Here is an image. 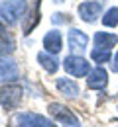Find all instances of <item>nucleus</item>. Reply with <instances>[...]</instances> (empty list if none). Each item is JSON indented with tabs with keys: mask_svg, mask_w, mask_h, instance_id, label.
Masks as SVG:
<instances>
[{
	"mask_svg": "<svg viewBox=\"0 0 118 127\" xmlns=\"http://www.w3.org/2000/svg\"><path fill=\"white\" fill-rule=\"evenodd\" d=\"M18 127H55L39 113H20L18 115Z\"/></svg>",
	"mask_w": 118,
	"mask_h": 127,
	"instance_id": "obj_5",
	"label": "nucleus"
},
{
	"mask_svg": "<svg viewBox=\"0 0 118 127\" xmlns=\"http://www.w3.org/2000/svg\"><path fill=\"white\" fill-rule=\"evenodd\" d=\"M47 111L51 113V117H55L59 123H63V127H81L79 119L73 115V111L65 106H61V104H49Z\"/></svg>",
	"mask_w": 118,
	"mask_h": 127,
	"instance_id": "obj_4",
	"label": "nucleus"
},
{
	"mask_svg": "<svg viewBox=\"0 0 118 127\" xmlns=\"http://www.w3.org/2000/svg\"><path fill=\"white\" fill-rule=\"evenodd\" d=\"M12 51H14V43L6 32V28L0 26V55H10Z\"/></svg>",
	"mask_w": 118,
	"mask_h": 127,
	"instance_id": "obj_14",
	"label": "nucleus"
},
{
	"mask_svg": "<svg viewBox=\"0 0 118 127\" xmlns=\"http://www.w3.org/2000/svg\"><path fill=\"white\" fill-rule=\"evenodd\" d=\"M112 70L118 72V53H116V57H114V61H112Z\"/></svg>",
	"mask_w": 118,
	"mask_h": 127,
	"instance_id": "obj_17",
	"label": "nucleus"
},
{
	"mask_svg": "<svg viewBox=\"0 0 118 127\" xmlns=\"http://www.w3.org/2000/svg\"><path fill=\"white\" fill-rule=\"evenodd\" d=\"M102 24H104L106 28H114V26H118V8L106 10V14L102 16Z\"/></svg>",
	"mask_w": 118,
	"mask_h": 127,
	"instance_id": "obj_16",
	"label": "nucleus"
},
{
	"mask_svg": "<svg viewBox=\"0 0 118 127\" xmlns=\"http://www.w3.org/2000/svg\"><path fill=\"white\" fill-rule=\"evenodd\" d=\"M101 10H102V4L101 2H83L79 6V18L83 22H95L97 18L101 16Z\"/></svg>",
	"mask_w": 118,
	"mask_h": 127,
	"instance_id": "obj_6",
	"label": "nucleus"
},
{
	"mask_svg": "<svg viewBox=\"0 0 118 127\" xmlns=\"http://www.w3.org/2000/svg\"><path fill=\"white\" fill-rule=\"evenodd\" d=\"M43 45H45V51H47V53H51V55L59 53V51H61V47H63L61 32H57V30L47 32V33H45V37H43Z\"/></svg>",
	"mask_w": 118,
	"mask_h": 127,
	"instance_id": "obj_8",
	"label": "nucleus"
},
{
	"mask_svg": "<svg viewBox=\"0 0 118 127\" xmlns=\"http://www.w3.org/2000/svg\"><path fill=\"white\" fill-rule=\"evenodd\" d=\"M26 10H28L26 0H6L0 4V20L4 24L12 26L26 14Z\"/></svg>",
	"mask_w": 118,
	"mask_h": 127,
	"instance_id": "obj_1",
	"label": "nucleus"
},
{
	"mask_svg": "<svg viewBox=\"0 0 118 127\" xmlns=\"http://www.w3.org/2000/svg\"><path fill=\"white\" fill-rule=\"evenodd\" d=\"M91 59L95 63H108L110 61V49H99L95 47L93 53H91Z\"/></svg>",
	"mask_w": 118,
	"mask_h": 127,
	"instance_id": "obj_15",
	"label": "nucleus"
},
{
	"mask_svg": "<svg viewBox=\"0 0 118 127\" xmlns=\"http://www.w3.org/2000/svg\"><path fill=\"white\" fill-rule=\"evenodd\" d=\"M87 84H89L91 90H102V88L108 84V72H106L104 68H101V66H97L95 70L89 72Z\"/></svg>",
	"mask_w": 118,
	"mask_h": 127,
	"instance_id": "obj_7",
	"label": "nucleus"
},
{
	"mask_svg": "<svg viewBox=\"0 0 118 127\" xmlns=\"http://www.w3.org/2000/svg\"><path fill=\"white\" fill-rule=\"evenodd\" d=\"M118 43V37L114 33H108V32H99L95 33V47L99 49H110Z\"/></svg>",
	"mask_w": 118,
	"mask_h": 127,
	"instance_id": "obj_11",
	"label": "nucleus"
},
{
	"mask_svg": "<svg viewBox=\"0 0 118 127\" xmlns=\"http://www.w3.org/2000/svg\"><path fill=\"white\" fill-rule=\"evenodd\" d=\"M22 100V88L18 84H4L0 86V106L4 110H14Z\"/></svg>",
	"mask_w": 118,
	"mask_h": 127,
	"instance_id": "obj_2",
	"label": "nucleus"
},
{
	"mask_svg": "<svg viewBox=\"0 0 118 127\" xmlns=\"http://www.w3.org/2000/svg\"><path fill=\"white\" fill-rule=\"evenodd\" d=\"M63 66L71 76L75 78H81V76H87L91 72V64L87 63V59L79 57V55H69L63 59Z\"/></svg>",
	"mask_w": 118,
	"mask_h": 127,
	"instance_id": "obj_3",
	"label": "nucleus"
},
{
	"mask_svg": "<svg viewBox=\"0 0 118 127\" xmlns=\"http://www.w3.org/2000/svg\"><path fill=\"white\" fill-rule=\"evenodd\" d=\"M37 61H39V64H41V66H43V68H45L49 74H53V72L59 68L57 59H55L51 53H47V51H45V53H39V55H37Z\"/></svg>",
	"mask_w": 118,
	"mask_h": 127,
	"instance_id": "obj_13",
	"label": "nucleus"
},
{
	"mask_svg": "<svg viewBox=\"0 0 118 127\" xmlns=\"http://www.w3.org/2000/svg\"><path fill=\"white\" fill-rule=\"evenodd\" d=\"M67 41H69V49L71 51H83L85 47H87V43H89V37H87V33L81 32V30H71L67 35Z\"/></svg>",
	"mask_w": 118,
	"mask_h": 127,
	"instance_id": "obj_9",
	"label": "nucleus"
},
{
	"mask_svg": "<svg viewBox=\"0 0 118 127\" xmlns=\"http://www.w3.org/2000/svg\"><path fill=\"white\" fill-rule=\"evenodd\" d=\"M55 86H57V90H59V92H63L65 96H71V98L81 94L79 84H77L75 80H71V78H57Z\"/></svg>",
	"mask_w": 118,
	"mask_h": 127,
	"instance_id": "obj_12",
	"label": "nucleus"
},
{
	"mask_svg": "<svg viewBox=\"0 0 118 127\" xmlns=\"http://www.w3.org/2000/svg\"><path fill=\"white\" fill-rule=\"evenodd\" d=\"M18 76V64L12 59H0V80H14Z\"/></svg>",
	"mask_w": 118,
	"mask_h": 127,
	"instance_id": "obj_10",
	"label": "nucleus"
}]
</instances>
